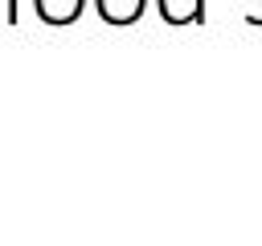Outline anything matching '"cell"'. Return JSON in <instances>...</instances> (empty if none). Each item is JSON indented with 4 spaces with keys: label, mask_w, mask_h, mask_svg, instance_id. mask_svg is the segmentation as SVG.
<instances>
[{
    "label": "cell",
    "mask_w": 262,
    "mask_h": 246,
    "mask_svg": "<svg viewBox=\"0 0 262 246\" xmlns=\"http://www.w3.org/2000/svg\"><path fill=\"white\" fill-rule=\"evenodd\" d=\"M168 25H205V0H156Z\"/></svg>",
    "instance_id": "cell-2"
},
{
    "label": "cell",
    "mask_w": 262,
    "mask_h": 246,
    "mask_svg": "<svg viewBox=\"0 0 262 246\" xmlns=\"http://www.w3.org/2000/svg\"><path fill=\"white\" fill-rule=\"evenodd\" d=\"M8 20H12V25L20 20V0H8Z\"/></svg>",
    "instance_id": "cell-5"
},
{
    "label": "cell",
    "mask_w": 262,
    "mask_h": 246,
    "mask_svg": "<svg viewBox=\"0 0 262 246\" xmlns=\"http://www.w3.org/2000/svg\"><path fill=\"white\" fill-rule=\"evenodd\" d=\"M33 8L45 25H74L82 16L86 0H33Z\"/></svg>",
    "instance_id": "cell-1"
},
{
    "label": "cell",
    "mask_w": 262,
    "mask_h": 246,
    "mask_svg": "<svg viewBox=\"0 0 262 246\" xmlns=\"http://www.w3.org/2000/svg\"><path fill=\"white\" fill-rule=\"evenodd\" d=\"M143 4H147V0H94L98 16H102L106 25H135L139 12H143Z\"/></svg>",
    "instance_id": "cell-3"
},
{
    "label": "cell",
    "mask_w": 262,
    "mask_h": 246,
    "mask_svg": "<svg viewBox=\"0 0 262 246\" xmlns=\"http://www.w3.org/2000/svg\"><path fill=\"white\" fill-rule=\"evenodd\" d=\"M246 20H250V25H262V0H258V4L246 12Z\"/></svg>",
    "instance_id": "cell-4"
}]
</instances>
